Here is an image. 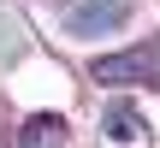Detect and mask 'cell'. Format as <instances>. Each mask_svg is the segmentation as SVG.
Here are the masks:
<instances>
[{
	"instance_id": "cell-1",
	"label": "cell",
	"mask_w": 160,
	"mask_h": 148,
	"mask_svg": "<svg viewBox=\"0 0 160 148\" xmlns=\"http://www.w3.org/2000/svg\"><path fill=\"white\" fill-rule=\"evenodd\" d=\"M89 71H95V83H148V89H160V36H154V42L125 47V53L95 59Z\"/></svg>"
},
{
	"instance_id": "cell-2",
	"label": "cell",
	"mask_w": 160,
	"mask_h": 148,
	"mask_svg": "<svg viewBox=\"0 0 160 148\" xmlns=\"http://www.w3.org/2000/svg\"><path fill=\"white\" fill-rule=\"evenodd\" d=\"M125 18H131V6H119V0H95V6H77L65 24H71V36H107V30H125Z\"/></svg>"
},
{
	"instance_id": "cell-3",
	"label": "cell",
	"mask_w": 160,
	"mask_h": 148,
	"mask_svg": "<svg viewBox=\"0 0 160 148\" xmlns=\"http://www.w3.org/2000/svg\"><path fill=\"white\" fill-rule=\"evenodd\" d=\"M101 131H107L113 142H137V136H142L148 125H142V113H137L131 101H113V107L101 113Z\"/></svg>"
},
{
	"instance_id": "cell-4",
	"label": "cell",
	"mask_w": 160,
	"mask_h": 148,
	"mask_svg": "<svg viewBox=\"0 0 160 148\" xmlns=\"http://www.w3.org/2000/svg\"><path fill=\"white\" fill-rule=\"evenodd\" d=\"M59 142H65V119L36 113V119L24 125V142H18V148H59Z\"/></svg>"
}]
</instances>
